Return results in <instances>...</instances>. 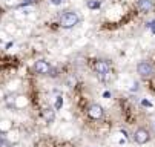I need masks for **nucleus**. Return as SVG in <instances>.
Here are the masks:
<instances>
[{
  "label": "nucleus",
  "instance_id": "obj_1",
  "mask_svg": "<svg viewBox=\"0 0 155 147\" xmlns=\"http://www.w3.org/2000/svg\"><path fill=\"white\" fill-rule=\"evenodd\" d=\"M78 15L75 12H63L60 17V25L63 28H74L78 23Z\"/></svg>",
  "mask_w": 155,
  "mask_h": 147
},
{
  "label": "nucleus",
  "instance_id": "obj_2",
  "mask_svg": "<svg viewBox=\"0 0 155 147\" xmlns=\"http://www.w3.org/2000/svg\"><path fill=\"white\" fill-rule=\"evenodd\" d=\"M34 71H35L37 74H40V75H54V74H52V72H54L52 66L49 65L48 61H45V60L35 61V63H34Z\"/></svg>",
  "mask_w": 155,
  "mask_h": 147
},
{
  "label": "nucleus",
  "instance_id": "obj_3",
  "mask_svg": "<svg viewBox=\"0 0 155 147\" xmlns=\"http://www.w3.org/2000/svg\"><path fill=\"white\" fill-rule=\"evenodd\" d=\"M137 72L141 75V77H152L153 72H155V68L150 65L149 61H140L137 65Z\"/></svg>",
  "mask_w": 155,
  "mask_h": 147
},
{
  "label": "nucleus",
  "instance_id": "obj_4",
  "mask_svg": "<svg viewBox=\"0 0 155 147\" xmlns=\"http://www.w3.org/2000/svg\"><path fill=\"white\" fill-rule=\"evenodd\" d=\"M134 139H135V142H138V144H146V142L150 139V133H149L146 129L140 127V129L135 130V133H134Z\"/></svg>",
  "mask_w": 155,
  "mask_h": 147
},
{
  "label": "nucleus",
  "instance_id": "obj_5",
  "mask_svg": "<svg viewBox=\"0 0 155 147\" xmlns=\"http://www.w3.org/2000/svg\"><path fill=\"white\" fill-rule=\"evenodd\" d=\"M94 69H95V72H97L100 77H104V75L109 74L110 66H109V63H107L106 60H98L95 65H94Z\"/></svg>",
  "mask_w": 155,
  "mask_h": 147
},
{
  "label": "nucleus",
  "instance_id": "obj_6",
  "mask_svg": "<svg viewBox=\"0 0 155 147\" xmlns=\"http://www.w3.org/2000/svg\"><path fill=\"white\" fill-rule=\"evenodd\" d=\"M87 113H89V117L92 120H100L103 118V107L100 106V104H92V106L89 107V110H87Z\"/></svg>",
  "mask_w": 155,
  "mask_h": 147
},
{
  "label": "nucleus",
  "instance_id": "obj_7",
  "mask_svg": "<svg viewBox=\"0 0 155 147\" xmlns=\"http://www.w3.org/2000/svg\"><path fill=\"white\" fill-rule=\"evenodd\" d=\"M137 6H138V9H140L141 12H150V11L155 8V5H153L152 0H138Z\"/></svg>",
  "mask_w": 155,
  "mask_h": 147
},
{
  "label": "nucleus",
  "instance_id": "obj_8",
  "mask_svg": "<svg viewBox=\"0 0 155 147\" xmlns=\"http://www.w3.org/2000/svg\"><path fill=\"white\" fill-rule=\"evenodd\" d=\"M41 117H43V120H45L48 124H51V123L55 120V109H51V107H48V109H43Z\"/></svg>",
  "mask_w": 155,
  "mask_h": 147
},
{
  "label": "nucleus",
  "instance_id": "obj_9",
  "mask_svg": "<svg viewBox=\"0 0 155 147\" xmlns=\"http://www.w3.org/2000/svg\"><path fill=\"white\" fill-rule=\"evenodd\" d=\"M0 147H12V144L6 138H0Z\"/></svg>",
  "mask_w": 155,
  "mask_h": 147
},
{
  "label": "nucleus",
  "instance_id": "obj_10",
  "mask_svg": "<svg viewBox=\"0 0 155 147\" xmlns=\"http://www.w3.org/2000/svg\"><path fill=\"white\" fill-rule=\"evenodd\" d=\"M87 8L97 9V8H100V3H98V2H87Z\"/></svg>",
  "mask_w": 155,
  "mask_h": 147
},
{
  "label": "nucleus",
  "instance_id": "obj_11",
  "mask_svg": "<svg viewBox=\"0 0 155 147\" xmlns=\"http://www.w3.org/2000/svg\"><path fill=\"white\" fill-rule=\"evenodd\" d=\"M61 104H63V100H61V97H58L57 98V104H55V110H58L61 107Z\"/></svg>",
  "mask_w": 155,
  "mask_h": 147
},
{
  "label": "nucleus",
  "instance_id": "obj_12",
  "mask_svg": "<svg viewBox=\"0 0 155 147\" xmlns=\"http://www.w3.org/2000/svg\"><path fill=\"white\" fill-rule=\"evenodd\" d=\"M35 0H25L23 3H20V6H25V5H29V3H34Z\"/></svg>",
  "mask_w": 155,
  "mask_h": 147
},
{
  "label": "nucleus",
  "instance_id": "obj_13",
  "mask_svg": "<svg viewBox=\"0 0 155 147\" xmlns=\"http://www.w3.org/2000/svg\"><path fill=\"white\" fill-rule=\"evenodd\" d=\"M51 2H52V5H61L63 0H51Z\"/></svg>",
  "mask_w": 155,
  "mask_h": 147
},
{
  "label": "nucleus",
  "instance_id": "obj_14",
  "mask_svg": "<svg viewBox=\"0 0 155 147\" xmlns=\"http://www.w3.org/2000/svg\"><path fill=\"white\" fill-rule=\"evenodd\" d=\"M103 97H104V98H109L110 94H109V92H103Z\"/></svg>",
  "mask_w": 155,
  "mask_h": 147
}]
</instances>
